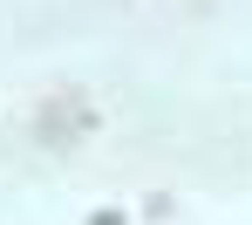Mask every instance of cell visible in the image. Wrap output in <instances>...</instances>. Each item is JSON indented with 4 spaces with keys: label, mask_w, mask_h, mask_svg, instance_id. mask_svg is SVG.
<instances>
[{
    "label": "cell",
    "mask_w": 252,
    "mask_h": 225,
    "mask_svg": "<svg viewBox=\"0 0 252 225\" xmlns=\"http://www.w3.org/2000/svg\"><path fill=\"white\" fill-rule=\"evenodd\" d=\"M95 123H102V109H95L82 89H55V96L34 102V136H41L48 150H75V143H89Z\"/></svg>",
    "instance_id": "obj_1"
},
{
    "label": "cell",
    "mask_w": 252,
    "mask_h": 225,
    "mask_svg": "<svg viewBox=\"0 0 252 225\" xmlns=\"http://www.w3.org/2000/svg\"><path fill=\"white\" fill-rule=\"evenodd\" d=\"M170 212H177V198H170V191H150V198H143V219H157V225H164Z\"/></svg>",
    "instance_id": "obj_2"
},
{
    "label": "cell",
    "mask_w": 252,
    "mask_h": 225,
    "mask_svg": "<svg viewBox=\"0 0 252 225\" xmlns=\"http://www.w3.org/2000/svg\"><path fill=\"white\" fill-rule=\"evenodd\" d=\"M89 225H129V212H116V205H95V212H89Z\"/></svg>",
    "instance_id": "obj_3"
}]
</instances>
